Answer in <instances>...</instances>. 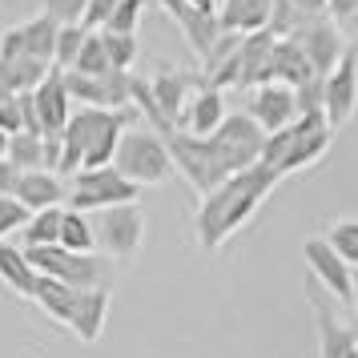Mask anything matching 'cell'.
I'll use <instances>...</instances> for the list:
<instances>
[{
    "instance_id": "obj_9",
    "label": "cell",
    "mask_w": 358,
    "mask_h": 358,
    "mask_svg": "<svg viewBox=\"0 0 358 358\" xmlns=\"http://www.w3.org/2000/svg\"><path fill=\"white\" fill-rule=\"evenodd\" d=\"M93 238L105 250V258L129 262L141 250V242H145V213H141V206L133 201V206H109V210H101L93 217Z\"/></svg>"
},
{
    "instance_id": "obj_33",
    "label": "cell",
    "mask_w": 358,
    "mask_h": 358,
    "mask_svg": "<svg viewBox=\"0 0 358 358\" xmlns=\"http://www.w3.org/2000/svg\"><path fill=\"white\" fill-rule=\"evenodd\" d=\"M29 217H33V213L24 210V206H20L17 197H0V242H4V238H8L13 229L24 226Z\"/></svg>"
},
{
    "instance_id": "obj_4",
    "label": "cell",
    "mask_w": 358,
    "mask_h": 358,
    "mask_svg": "<svg viewBox=\"0 0 358 358\" xmlns=\"http://www.w3.org/2000/svg\"><path fill=\"white\" fill-rule=\"evenodd\" d=\"M334 141V125L326 121V113H298L278 133H266V145H262V165H270L278 178L286 173H298V169H310V165L326 157V149Z\"/></svg>"
},
{
    "instance_id": "obj_6",
    "label": "cell",
    "mask_w": 358,
    "mask_h": 358,
    "mask_svg": "<svg viewBox=\"0 0 358 358\" xmlns=\"http://www.w3.org/2000/svg\"><path fill=\"white\" fill-rule=\"evenodd\" d=\"M24 258L33 262V270L41 278L65 282V286H77V290L113 286V258H105V254H73L65 245H33V250H24Z\"/></svg>"
},
{
    "instance_id": "obj_21",
    "label": "cell",
    "mask_w": 358,
    "mask_h": 358,
    "mask_svg": "<svg viewBox=\"0 0 358 358\" xmlns=\"http://www.w3.org/2000/svg\"><path fill=\"white\" fill-rule=\"evenodd\" d=\"M226 93L222 89H213V85L201 81V89L194 93L189 101V109H185V121H181V133H189V137H210L222 121H226Z\"/></svg>"
},
{
    "instance_id": "obj_19",
    "label": "cell",
    "mask_w": 358,
    "mask_h": 358,
    "mask_svg": "<svg viewBox=\"0 0 358 358\" xmlns=\"http://www.w3.org/2000/svg\"><path fill=\"white\" fill-rule=\"evenodd\" d=\"M274 0H217V29L229 36H250L270 24Z\"/></svg>"
},
{
    "instance_id": "obj_3",
    "label": "cell",
    "mask_w": 358,
    "mask_h": 358,
    "mask_svg": "<svg viewBox=\"0 0 358 358\" xmlns=\"http://www.w3.org/2000/svg\"><path fill=\"white\" fill-rule=\"evenodd\" d=\"M137 121V109H73L65 133H61V165L57 173L73 178L81 169H101L113 165L117 141L125 125Z\"/></svg>"
},
{
    "instance_id": "obj_10",
    "label": "cell",
    "mask_w": 358,
    "mask_h": 358,
    "mask_svg": "<svg viewBox=\"0 0 358 358\" xmlns=\"http://www.w3.org/2000/svg\"><path fill=\"white\" fill-rule=\"evenodd\" d=\"M322 113L334 129L358 113V45H346L338 65L322 77Z\"/></svg>"
},
{
    "instance_id": "obj_2",
    "label": "cell",
    "mask_w": 358,
    "mask_h": 358,
    "mask_svg": "<svg viewBox=\"0 0 358 358\" xmlns=\"http://www.w3.org/2000/svg\"><path fill=\"white\" fill-rule=\"evenodd\" d=\"M278 181L282 178H278L270 165L254 162L250 169L234 173V178H226L217 189H210V194L201 197V206H197V222H194L197 245H201L206 254L222 250V245L254 217V210L270 197V189H274Z\"/></svg>"
},
{
    "instance_id": "obj_31",
    "label": "cell",
    "mask_w": 358,
    "mask_h": 358,
    "mask_svg": "<svg viewBox=\"0 0 358 358\" xmlns=\"http://www.w3.org/2000/svg\"><path fill=\"white\" fill-rule=\"evenodd\" d=\"M69 73H85V77H105V73H113V65H109V57H105V49H101L97 33H89L81 57H77V65L69 69Z\"/></svg>"
},
{
    "instance_id": "obj_5",
    "label": "cell",
    "mask_w": 358,
    "mask_h": 358,
    "mask_svg": "<svg viewBox=\"0 0 358 358\" xmlns=\"http://www.w3.org/2000/svg\"><path fill=\"white\" fill-rule=\"evenodd\" d=\"M33 302H41L57 322L69 326L85 346H93V342L105 334V318H109V302H113V294H109V286L77 290V286H65V282L41 278V282H36V298Z\"/></svg>"
},
{
    "instance_id": "obj_22",
    "label": "cell",
    "mask_w": 358,
    "mask_h": 358,
    "mask_svg": "<svg viewBox=\"0 0 358 358\" xmlns=\"http://www.w3.org/2000/svg\"><path fill=\"white\" fill-rule=\"evenodd\" d=\"M0 282H4L8 290H17L20 298H36V282H41V274L33 270V262L24 258L20 245L0 242Z\"/></svg>"
},
{
    "instance_id": "obj_37",
    "label": "cell",
    "mask_w": 358,
    "mask_h": 358,
    "mask_svg": "<svg viewBox=\"0 0 358 358\" xmlns=\"http://www.w3.org/2000/svg\"><path fill=\"white\" fill-rule=\"evenodd\" d=\"M17 178H20V169L0 157V197H13V189H17Z\"/></svg>"
},
{
    "instance_id": "obj_20",
    "label": "cell",
    "mask_w": 358,
    "mask_h": 358,
    "mask_svg": "<svg viewBox=\"0 0 358 358\" xmlns=\"http://www.w3.org/2000/svg\"><path fill=\"white\" fill-rule=\"evenodd\" d=\"M270 81L278 85H290V89H302V85L318 81L314 65L306 61L302 45L294 36H278L274 41V57H270Z\"/></svg>"
},
{
    "instance_id": "obj_1",
    "label": "cell",
    "mask_w": 358,
    "mask_h": 358,
    "mask_svg": "<svg viewBox=\"0 0 358 358\" xmlns=\"http://www.w3.org/2000/svg\"><path fill=\"white\" fill-rule=\"evenodd\" d=\"M162 141L169 149L173 169L206 197L226 178H234V173H242V169H250L258 162L262 145H266V133L254 125L250 113H226V121L210 137H189L181 129H165Z\"/></svg>"
},
{
    "instance_id": "obj_25",
    "label": "cell",
    "mask_w": 358,
    "mask_h": 358,
    "mask_svg": "<svg viewBox=\"0 0 358 358\" xmlns=\"http://www.w3.org/2000/svg\"><path fill=\"white\" fill-rule=\"evenodd\" d=\"M61 217H65V206H61V210H41V213H33V217L20 226L24 250H33V245H57V242H61Z\"/></svg>"
},
{
    "instance_id": "obj_23",
    "label": "cell",
    "mask_w": 358,
    "mask_h": 358,
    "mask_svg": "<svg viewBox=\"0 0 358 358\" xmlns=\"http://www.w3.org/2000/svg\"><path fill=\"white\" fill-rule=\"evenodd\" d=\"M49 69L52 65H41V61H29V57H0V89L4 93H33Z\"/></svg>"
},
{
    "instance_id": "obj_15",
    "label": "cell",
    "mask_w": 358,
    "mask_h": 358,
    "mask_svg": "<svg viewBox=\"0 0 358 358\" xmlns=\"http://www.w3.org/2000/svg\"><path fill=\"white\" fill-rule=\"evenodd\" d=\"M33 105H36V125H41V137H61L73 117V97L65 89V73L61 69H49L45 81L33 89Z\"/></svg>"
},
{
    "instance_id": "obj_17",
    "label": "cell",
    "mask_w": 358,
    "mask_h": 358,
    "mask_svg": "<svg viewBox=\"0 0 358 358\" xmlns=\"http://www.w3.org/2000/svg\"><path fill=\"white\" fill-rule=\"evenodd\" d=\"M298 45H302V52H306V61L314 65V73L318 77H326L330 69L338 65V57L346 52V41H342L338 24L330 17L314 20V24H306V29H298V33H290Z\"/></svg>"
},
{
    "instance_id": "obj_7",
    "label": "cell",
    "mask_w": 358,
    "mask_h": 358,
    "mask_svg": "<svg viewBox=\"0 0 358 358\" xmlns=\"http://www.w3.org/2000/svg\"><path fill=\"white\" fill-rule=\"evenodd\" d=\"M113 169L121 178H129L133 185H162L173 173V162H169V149H165L162 133L125 129L121 141H117Z\"/></svg>"
},
{
    "instance_id": "obj_35",
    "label": "cell",
    "mask_w": 358,
    "mask_h": 358,
    "mask_svg": "<svg viewBox=\"0 0 358 358\" xmlns=\"http://www.w3.org/2000/svg\"><path fill=\"white\" fill-rule=\"evenodd\" d=\"M0 129L8 133H24V117H20V93H13V97L0 101Z\"/></svg>"
},
{
    "instance_id": "obj_39",
    "label": "cell",
    "mask_w": 358,
    "mask_h": 358,
    "mask_svg": "<svg viewBox=\"0 0 358 358\" xmlns=\"http://www.w3.org/2000/svg\"><path fill=\"white\" fill-rule=\"evenodd\" d=\"M350 306H355V314H358V270H355V282H350Z\"/></svg>"
},
{
    "instance_id": "obj_32",
    "label": "cell",
    "mask_w": 358,
    "mask_h": 358,
    "mask_svg": "<svg viewBox=\"0 0 358 358\" xmlns=\"http://www.w3.org/2000/svg\"><path fill=\"white\" fill-rule=\"evenodd\" d=\"M89 0H45V17L57 24H81Z\"/></svg>"
},
{
    "instance_id": "obj_36",
    "label": "cell",
    "mask_w": 358,
    "mask_h": 358,
    "mask_svg": "<svg viewBox=\"0 0 358 358\" xmlns=\"http://www.w3.org/2000/svg\"><path fill=\"white\" fill-rule=\"evenodd\" d=\"M326 13L334 24H346L350 17H358V0H326Z\"/></svg>"
},
{
    "instance_id": "obj_28",
    "label": "cell",
    "mask_w": 358,
    "mask_h": 358,
    "mask_svg": "<svg viewBox=\"0 0 358 358\" xmlns=\"http://www.w3.org/2000/svg\"><path fill=\"white\" fill-rule=\"evenodd\" d=\"M322 238L330 242V250H334L350 270H358V217H338Z\"/></svg>"
},
{
    "instance_id": "obj_24",
    "label": "cell",
    "mask_w": 358,
    "mask_h": 358,
    "mask_svg": "<svg viewBox=\"0 0 358 358\" xmlns=\"http://www.w3.org/2000/svg\"><path fill=\"white\" fill-rule=\"evenodd\" d=\"M4 162L17 165L20 173L45 169V137L41 133H13L8 137V149H4Z\"/></svg>"
},
{
    "instance_id": "obj_29",
    "label": "cell",
    "mask_w": 358,
    "mask_h": 358,
    "mask_svg": "<svg viewBox=\"0 0 358 358\" xmlns=\"http://www.w3.org/2000/svg\"><path fill=\"white\" fill-rule=\"evenodd\" d=\"M97 36L109 65L117 73H133V65H137V36H121V33H97Z\"/></svg>"
},
{
    "instance_id": "obj_11",
    "label": "cell",
    "mask_w": 358,
    "mask_h": 358,
    "mask_svg": "<svg viewBox=\"0 0 358 358\" xmlns=\"http://www.w3.org/2000/svg\"><path fill=\"white\" fill-rule=\"evenodd\" d=\"M306 298H310V310H314V334H318V358H355L358 350V330L355 326H346L330 310V294L314 282V278H306Z\"/></svg>"
},
{
    "instance_id": "obj_34",
    "label": "cell",
    "mask_w": 358,
    "mask_h": 358,
    "mask_svg": "<svg viewBox=\"0 0 358 358\" xmlns=\"http://www.w3.org/2000/svg\"><path fill=\"white\" fill-rule=\"evenodd\" d=\"M117 4H121V0H89V8H85L81 24L89 29V33H101V29H105V20L113 17Z\"/></svg>"
},
{
    "instance_id": "obj_12",
    "label": "cell",
    "mask_w": 358,
    "mask_h": 358,
    "mask_svg": "<svg viewBox=\"0 0 358 358\" xmlns=\"http://www.w3.org/2000/svg\"><path fill=\"white\" fill-rule=\"evenodd\" d=\"M57 20H49L45 13L41 17H29L24 24H13L0 36V57H29V61H41V65H52V49H57Z\"/></svg>"
},
{
    "instance_id": "obj_26",
    "label": "cell",
    "mask_w": 358,
    "mask_h": 358,
    "mask_svg": "<svg viewBox=\"0 0 358 358\" xmlns=\"http://www.w3.org/2000/svg\"><path fill=\"white\" fill-rule=\"evenodd\" d=\"M57 245H65V250H73V254H89V250L97 245L89 213L65 210V217H61V242H57Z\"/></svg>"
},
{
    "instance_id": "obj_38",
    "label": "cell",
    "mask_w": 358,
    "mask_h": 358,
    "mask_svg": "<svg viewBox=\"0 0 358 358\" xmlns=\"http://www.w3.org/2000/svg\"><path fill=\"white\" fill-rule=\"evenodd\" d=\"M197 13H206V17H217V0H189Z\"/></svg>"
},
{
    "instance_id": "obj_27",
    "label": "cell",
    "mask_w": 358,
    "mask_h": 358,
    "mask_svg": "<svg viewBox=\"0 0 358 358\" xmlns=\"http://www.w3.org/2000/svg\"><path fill=\"white\" fill-rule=\"evenodd\" d=\"M85 41H89V29H85V24H61V29H57V49H52V69L69 73V69L77 65Z\"/></svg>"
},
{
    "instance_id": "obj_16",
    "label": "cell",
    "mask_w": 358,
    "mask_h": 358,
    "mask_svg": "<svg viewBox=\"0 0 358 358\" xmlns=\"http://www.w3.org/2000/svg\"><path fill=\"white\" fill-rule=\"evenodd\" d=\"M245 113L254 117V125L262 133H278L286 129L294 117H298V105H294V89L290 85H278V81H266L254 89V97H250V109Z\"/></svg>"
},
{
    "instance_id": "obj_13",
    "label": "cell",
    "mask_w": 358,
    "mask_h": 358,
    "mask_svg": "<svg viewBox=\"0 0 358 358\" xmlns=\"http://www.w3.org/2000/svg\"><path fill=\"white\" fill-rule=\"evenodd\" d=\"M302 258H306V266H310V278H314L334 302L350 306V282H355V270L330 250V242H326V238H306V242H302Z\"/></svg>"
},
{
    "instance_id": "obj_8",
    "label": "cell",
    "mask_w": 358,
    "mask_h": 358,
    "mask_svg": "<svg viewBox=\"0 0 358 358\" xmlns=\"http://www.w3.org/2000/svg\"><path fill=\"white\" fill-rule=\"evenodd\" d=\"M137 194H141V185L121 178L113 165L81 169V173H73V185H69V210L101 213V210H109V206H133Z\"/></svg>"
},
{
    "instance_id": "obj_30",
    "label": "cell",
    "mask_w": 358,
    "mask_h": 358,
    "mask_svg": "<svg viewBox=\"0 0 358 358\" xmlns=\"http://www.w3.org/2000/svg\"><path fill=\"white\" fill-rule=\"evenodd\" d=\"M141 13H145V0H121L113 8V17L105 20L101 33H121V36H137V24H141Z\"/></svg>"
},
{
    "instance_id": "obj_41",
    "label": "cell",
    "mask_w": 358,
    "mask_h": 358,
    "mask_svg": "<svg viewBox=\"0 0 358 358\" xmlns=\"http://www.w3.org/2000/svg\"><path fill=\"white\" fill-rule=\"evenodd\" d=\"M355 358H358V350H355Z\"/></svg>"
},
{
    "instance_id": "obj_14",
    "label": "cell",
    "mask_w": 358,
    "mask_h": 358,
    "mask_svg": "<svg viewBox=\"0 0 358 358\" xmlns=\"http://www.w3.org/2000/svg\"><path fill=\"white\" fill-rule=\"evenodd\" d=\"M197 89H201V77H194V73H157V77L149 81L157 117H162V133L165 129H181L185 109H189V101H194Z\"/></svg>"
},
{
    "instance_id": "obj_18",
    "label": "cell",
    "mask_w": 358,
    "mask_h": 358,
    "mask_svg": "<svg viewBox=\"0 0 358 358\" xmlns=\"http://www.w3.org/2000/svg\"><path fill=\"white\" fill-rule=\"evenodd\" d=\"M20 206L29 213H41V210H61L69 201V185L61 181V173L52 169H29L17 178V189H13Z\"/></svg>"
},
{
    "instance_id": "obj_40",
    "label": "cell",
    "mask_w": 358,
    "mask_h": 358,
    "mask_svg": "<svg viewBox=\"0 0 358 358\" xmlns=\"http://www.w3.org/2000/svg\"><path fill=\"white\" fill-rule=\"evenodd\" d=\"M4 149H8V133L0 129V157H4Z\"/></svg>"
}]
</instances>
